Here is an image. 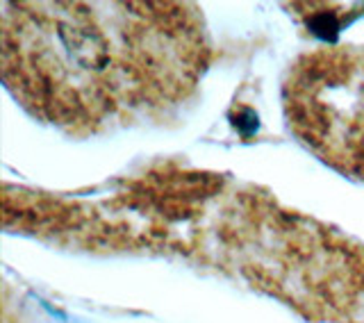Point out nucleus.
<instances>
[{
  "label": "nucleus",
  "mask_w": 364,
  "mask_h": 323,
  "mask_svg": "<svg viewBox=\"0 0 364 323\" xmlns=\"http://www.w3.org/2000/svg\"><path fill=\"white\" fill-rule=\"evenodd\" d=\"M5 228L62 246L180 255L244 280L307 321H350L364 244L219 173L153 169L96 201L5 187Z\"/></svg>",
  "instance_id": "obj_1"
},
{
  "label": "nucleus",
  "mask_w": 364,
  "mask_h": 323,
  "mask_svg": "<svg viewBox=\"0 0 364 323\" xmlns=\"http://www.w3.org/2000/svg\"><path fill=\"white\" fill-rule=\"evenodd\" d=\"M212 37L196 3H3L0 68L34 121L68 137L162 123L196 98Z\"/></svg>",
  "instance_id": "obj_2"
},
{
  "label": "nucleus",
  "mask_w": 364,
  "mask_h": 323,
  "mask_svg": "<svg viewBox=\"0 0 364 323\" xmlns=\"http://www.w3.org/2000/svg\"><path fill=\"white\" fill-rule=\"evenodd\" d=\"M282 112L303 148L364 184V43L301 53L282 80Z\"/></svg>",
  "instance_id": "obj_3"
}]
</instances>
